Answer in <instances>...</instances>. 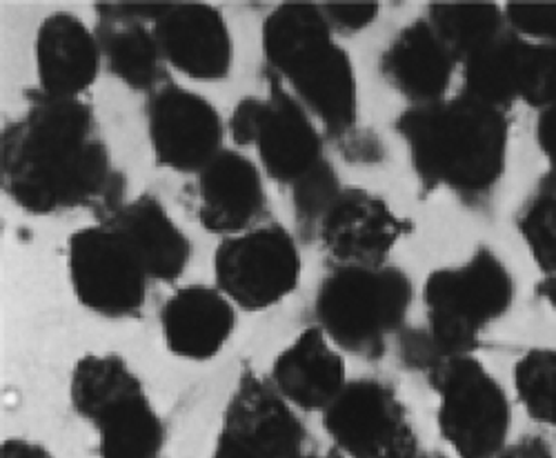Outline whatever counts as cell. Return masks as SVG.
Instances as JSON below:
<instances>
[{"mask_svg":"<svg viewBox=\"0 0 556 458\" xmlns=\"http://www.w3.org/2000/svg\"><path fill=\"white\" fill-rule=\"evenodd\" d=\"M328 458H345V456H343V454H339V451H334V454H330Z\"/></svg>","mask_w":556,"mask_h":458,"instance_id":"36","label":"cell"},{"mask_svg":"<svg viewBox=\"0 0 556 458\" xmlns=\"http://www.w3.org/2000/svg\"><path fill=\"white\" fill-rule=\"evenodd\" d=\"M515 390L536 423L556 430V349H532L519 358Z\"/></svg>","mask_w":556,"mask_h":458,"instance_id":"26","label":"cell"},{"mask_svg":"<svg viewBox=\"0 0 556 458\" xmlns=\"http://www.w3.org/2000/svg\"><path fill=\"white\" fill-rule=\"evenodd\" d=\"M517 42L519 38L513 31H505L463 63V94L503 112L513 107L519 101L515 80Z\"/></svg>","mask_w":556,"mask_h":458,"instance_id":"25","label":"cell"},{"mask_svg":"<svg viewBox=\"0 0 556 458\" xmlns=\"http://www.w3.org/2000/svg\"><path fill=\"white\" fill-rule=\"evenodd\" d=\"M229 133L237 145L256 150L265 176L292 190L330 165L318 123L271 76L265 97H245L231 112Z\"/></svg>","mask_w":556,"mask_h":458,"instance_id":"6","label":"cell"},{"mask_svg":"<svg viewBox=\"0 0 556 458\" xmlns=\"http://www.w3.org/2000/svg\"><path fill=\"white\" fill-rule=\"evenodd\" d=\"M323 428L345 458H416L419 436L405 403L379 379L348 381L323 411Z\"/></svg>","mask_w":556,"mask_h":458,"instance_id":"11","label":"cell"},{"mask_svg":"<svg viewBox=\"0 0 556 458\" xmlns=\"http://www.w3.org/2000/svg\"><path fill=\"white\" fill-rule=\"evenodd\" d=\"M271 387L296 411H326L348 385L345 358L318 326L303 330L271 362Z\"/></svg>","mask_w":556,"mask_h":458,"instance_id":"17","label":"cell"},{"mask_svg":"<svg viewBox=\"0 0 556 458\" xmlns=\"http://www.w3.org/2000/svg\"><path fill=\"white\" fill-rule=\"evenodd\" d=\"M456 65L428 18L405 25L381 56L386 80L412 105L445 99Z\"/></svg>","mask_w":556,"mask_h":458,"instance_id":"19","label":"cell"},{"mask_svg":"<svg viewBox=\"0 0 556 458\" xmlns=\"http://www.w3.org/2000/svg\"><path fill=\"white\" fill-rule=\"evenodd\" d=\"M536 143L545 158L556 165V101L539 110L536 118Z\"/></svg>","mask_w":556,"mask_h":458,"instance_id":"31","label":"cell"},{"mask_svg":"<svg viewBox=\"0 0 556 458\" xmlns=\"http://www.w3.org/2000/svg\"><path fill=\"white\" fill-rule=\"evenodd\" d=\"M97 38L101 44L103 65L125 87L152 91L163 85V54L152 23L118 16L97 5Z\"/></svg>","mask_w":556,"mask_h":458,"instance_id":"21","label":"cell"},{"mask_svg":"<svg viewBox=\"0 0 556 458\" xmlns=\"http://www.w3.org/2000/svg\"><path fill=\"white\" fill-rule=\"evenodd\" d=\"M414 285L396 265H337L320 281L314 303L318 328L354 356H381L403 328Z\"/></svg>","mask_w":556,"mask_h":458,"instance_id":"4","label":"cell"},{"mask_svg":"<svg viewBox=\"0 0 556 458\" xmlns=\"http://www.w3.org/2000/svg\"><path fill=\"white\" fill-rule=\"evenodd\" d=\"M101 220L121 229L146 263L152 281L172 283L188 269L192 256L190 239L156 196H136Z\"/></svg>","mask_w":556,"mask_h":458,"instance_id":"20","label":"cell"},{"mask_svg":"<svg viewBox=\"0 0 556 458\" xmlns=\"http://www.w3.org/2000/svg\"><path fill=\"white\" fill-rule=\"evenodd\" d=\"M267 74L281 82L330 136L358 118V80L350 54L316 3H281L261 31Z\"/></svg>","mask_w":556,"mask_h":458,"instance_id":"3","label":"cell"},{"mask_svg":"<svg viewBox=\"0 0 556 458\" xmlns=\"http://www.w3.org/2000/svg\"><path fill=\"white\" fill-rule=\"evenodd\" d=\"M237 330V305L218 288L185 285L161 309L165 347L185 360L218 356Z\"/></svg>","mask_w":556,"mask_h":458,"instance_id":"18","label":"cell"},{"mask_svg":"<svg viewBox=\"0 0 556 458\" xmlns=\"http://www.w3.org/2000/svg\"><path fill=\"white\" fill-rule=\"evenodd\" d=\"M519 232L545 277L556 273V194H541L528 203Z\"/></svg>","mask_w":556,"mask_h":458,"instance_id":"28","label":"cell"},{"mask_svg":"<svg viewBox=\"0 0 556 458\" xmlns=\"http://www.w3.org/2000/svg\"><path fill=\"white\" fill-rule=\"evenodd\" d=\"M496 458H552V451L543 441L526 438L517 445L505 447Z\"/></svg>","mask_w":556,"mask_h":458,"instance_id":"33","label":"cell"},{"mask_svg":"<svg viewBox=\"0 0 556 458\" xmlns=\"http://www.w3.org/2000/svg\"><path fill=\"white\" fill-rule=\"evenodd\" d=\"M91 425L99 432L101 458H161L165 423L146 385L114 400Z\"/></svg>","mask_w":556,"mask_h":458,"instance_id":"22","label":"cell"},{"mask_svg":"<svg viewBox=\"0 0 556 458\" xmlns=\"http://www.w3.org/2000/svg\"><path fill=\"white\" fill-rule=\"evenodd\" d=\"M3 192L34 216L80 207L108 212L123 201V178L91 110L83 99H54L40 91L14 118L0 143Z\"/></svg>","mask_w":556,"mask_h":458,"instance_id":"1","label":"cell"},{"mask_svg":"<svg viewBox=\"0 0 556 458\" xmlns=\"http://www.w3.org/2000/svg\"><path fill=\"white\" fill-rule=\"evenodd\" d=\"M152 27L165 65L182 76L214 82L235 67V38L210 3H163Z\"/></svg>","mask_w":556,"mask_h":458,"instance_id":"14","label":"cell"},{"mask_svg":"<svg viewBox=\"0 0 556 458\" xmlns=\"http://www.w3.org/2000/svg\"><path fill=\"white\" fill-rule=\"evenodd\" d=\"M412 167L428 190L490 192L505 171L507 112L468 94L409 105L396 120Z\"/></svg>","mask_w":556,"mask_h":458,"instance_id":"2","label":"cell"},{"mask_svg":"<svg viewBox=\"0 0 556 458\" xmlns=\"http://www.w3.org/2000/svg\"><path fill=\"white\" fill-rule=\"evenodd\" d=\"M143 387V381L118 354H85L72 372L70 396L74 411L87 423L125 394Z\"/></svg>","mask_w":556,"mask_h":458,"instance_id":"24","label":"cell"},{"mask_svg":"<svg viewBox=\"0 0 556 458\" xmlns=\"http://www.w3.org/2000/svg\"><path fill=\"white\" fill-rule=\"evenodd\" d=\"M67 271L83 307L105 318H131L146 307L152 277L118 227H80L67 241Z\"/></svg>","mask_w":556,"mask_h":458,"instance_id":"8","label":"cell"},{"mask_svg":"<svg viewBox=\"0 0 556 458\" xmlns=\"http://www.w3.org/2000/svg\"><path fill=\"white\" fill-rule=\"evenodd\" d=\"M0 458H56V456L40 443L10 438V441H3Z\"/></svg>","mask_w":556,"mask_h":458,"instance_id":"32","label":"cell"},{"mask_svg":"<svg viewBox=\"0 0 556 458\" xmlns=\"http://www.w3.org/2000/svg\"><path fill=\"white\" fill-rule=\"evenodd\" d=\"M536 294L541 298H545V303L552 307V311L556 314V273H549L539 285H536Z\"/></svg>","mask_w":556,"mask_h":458,"instance_id":"34","label":"cell"},{"mask_svg":"<svg viewBox=\"0 0 556 458\" xmlns=\"http://www.w3.org/2000/svg\"><path fill=\"white\" fill-rule=\"evenodd\" d=\"M197 216L210 234L229 239L254 229L265 212L263 169L237 150H223L194 180Z\"/></svg>","mask_w":556,"mask_h":458,"instance_id":"15","label":"cell"},{"mask_svg":"<svg viewBox=\"0 0 556 458\" xmlns=\"http://www.w3.org/2000/svg\"><path fill=\"white\" fill-rule=\"evenodd\" d=\"M432 385L439 396V432L458 458H496L507 447L513 407L498 379L475 354L441 358Z\"/></svg>","mask_w":556,"mask_h":458,"instance_id":"7","label":"cell"},{"mask_svg":"<svg viewBox=\"0 0 556 458\" xmlns=\"http://www.w3.org/2000/svg\"><path fill=\"white\" fill-rule=\"evenodd\" d=\"M38 91L54 99H80L103 67L97 29L72 12L45 18L34 42Z\"/></svg>","mask_w":556,"mask_h":458,"instance_id":"16","label":"cell"},{"mask_svg":"<svg viewBox=\"0 0 556 458\" xmlns=\"http://www.w3.org/2000/svg\"><path fill=\"white\" fill-rule=\"evenodd\" d=\"M428 21L458 65L509 31L496 3H434Z\"/></svg>","mask_w":556,"mask_h":458,"instance_id":"23","label":"cell"},{"mask_svg":"<svg viewBox=\"0 0 556 458\" xmlns=\"http://www.w3.org/2000/svg\"><path fill=\"white\" fill-rule=\"evenodd\" d=\"M212 458H318L299 411L269 379L243 370L223 411Z\"/></svg>","mask_w":556,"mask_h":458,"instance_id":"10","label":"cell"},{"mask_svg":"<svg viewBox=\"0 0 556 458\" xmlns=\"http://www.w3.org/2000/svg\"><path fill=\"white\" fill-rule=\"evenodd\" d=\"M503 14L517 38L556 44V3H505Z\"/></svg>","mask_w":556,"mask_h":458,"instance_id":"29","label":"cell"},{"mask_svg":"<svg viewBox=\"0 0 556 458\" xmlns=\"http://www.w3.org/2000/svg\"><path fill=\"white\" fill-rule=\"evenodd\" d=\"M515 301V279L505 260L488 247L466 263L434 269L424 285L428 334L445 356L472 354L483 332Z\"/></svg>","mask_w":556,"mask_h":458,"instance_id":"5","label":"cell"},{"mask_svg":"<svg viewBox=\"0 0 556 458\" xmlns=\"http://www.w3.org/2000/svg\"><path fill=\"white\" fill-rule=\"evenodd\" d=\"M148 139L159 167L199 174L225 148L220 112L199 91L163 82L148 101Z\"/></svg>","mask_w":556,"mask_h":458,"instance_id":"12","label":"cell"},{"mask_svg":"<svg viewBox=\"0 0 556 458\" xmlns=\"http://www.w3.org/2000/svg\"><path fill=\"white\" fill-rule=\"evenodd\" d=\"M320 10L326 14L330 27L341 34L363 31L381 14L379 3H326L320 5Z\"/></svg>","mask_w":556,"mask_h":458,"instance_id":"30","label":"cell"},{"mask_svg":"<svg viewBox=\"0 0 556 458\" xmlns=\"http://www.w3.org/2000/svg\"><path fill=\"white\" fill-rule=\"evenodd\" d=\"M301 250L283 225H258L223 239L214 254L216 288L243 311L281 305L301 283Z\"/></svg>","mask_w":556,"mask_h":458,"instance_id":"9","label":"cell"},{"mask_svg":"<svg viewBox=\"0 0 556 458\" xmlns=\"http://www.w3.org/2000/svg\"><path fill=\"white\" fill-rule=\"evenodd\" d=\"M517 97L532 107L543 110L556 101V44L517 42L515 59Z\"/></svg>","mask_w":556,"mask_h":458,"instance_id":"27","label":"cell"},{"mask_svg":"<svg viewBox=\"0 0 556 458\" xmlns=\"http://www.w3.org/2000/svg\"><path fill=\"white\" fill-rule=\"evenodd\" d=\"M323 250L337 265H386L412 232V222L392 205L361 188H341L316 227Z\"/></svg>","mask_w":556,"mask_h":458,"instance_id":"13","label":"cell"},{"mask_svg":"<svg viewBox=\"0 0 556 458\" xmlns=\"http://www.w3.org/2000/svg\"><path fill=\"white\" fill-rule=\"evenodd\" d=\"M416 458H447V456L441 451H419V456Z\"/></svg>","mask_w":556,"mask_h":458,"instance_id":"35","label":"cell"}]
</instances>
